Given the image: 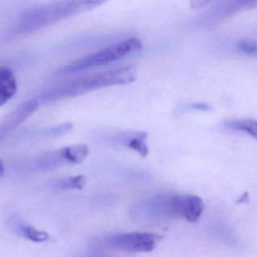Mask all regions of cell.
I'll return each mask as SVG.
<instances>
[{
    "instance_id": "obj_18",
    "label": "cell",
    "mask_w": 257,
    "mask_h": 257,
    "mask_svg": "<svg viewBox=\"0 0 257 257\" xmlns=\"http://www.w3.org/2000/svg\"><path fill=\"white\" fill-rule=\"evenodd\" d=\"M255 56H257V49H256V52H255Z\"/></svg>"
},
{
    "instance_id": "obj_16",
    "label": "cell",
    "mask_w": 257,
    "mask_h": 257,
    "mask_svg": "<svg viewBox=\"0 0 257 257\" xmlns=\"http://www.w3.org/2000/svg\"><path fill=\"white\" fill-rule=\"evenodd\" d=\"M248 198H249V194H248V192H244V193L239 198V199L237 200V203L246 202V201H248Z\"/></svg>"
},
{
    "instance_id": "obj_10",
    "label": "cell",
    "mask_w": 257,
    "mask_h": 257,
    "mask_svg": "<svg viewBox=\"0 0 257 257\" xmlns=\"http://www.w3.org/2000/svg\"><path fill=\"white\" fill-rule=\"evenodd\" d=\"M227 127L236 132L247 134L257 141V121L254 119L232 120L226 123Z\"/></svg>"
},
{
    "instance_id": "obj_7",
    "label": "cell",
    "mask_w": 257,
    "mask_h": 257,
    "mask_svg": "<svg viewBox=\"0 0 257 257\" xmlns=\"http://www.w3.org/2000/svg\"><path fill=\"white\" fill-rule=\"evenodd\" d=\"M39 106L38 99H31L7 115L0 124V140L4 141L12 132L29 118L38 109Z\"/></svg>"
},
{
    "instance_id": "obj_3",
    "label": "cell",
    "mask_w": 257,
    "mask_h": 257,
    "mask_svg": "<svg viewBox=\"0 0 257 257\" xmlns=\"http://www.w3.org/2000/svg\"><path fill=\"white\" fill-rule=\"evenodd\" d=\"M142 49L143 44L141 40L138 38L127 39L64 66L57 70L54 75L63 76L106 65L122 59L129 54L138 52Z\"/></svg>"
},
{
    "instance_id": "obj_4",
    "label": "cell",
    "mask_w": 257,
    "mask_h": 257,
    "mask_svg": "<svg viewBox=\"0 0 257 257\" xmlns=\"http://www.w3.org/2000/svg\"><path fill=\"white\" fill-rule=\"evenodd\" d=\"M160 234L153 232H130L115 234L109 243L115 249L128 252H148L157 246L162 239Z\"/></svg>"
},
{
    "instance_id": "obj_17",
    "label": "cell",
    "mask_w": 257,
    "mask_h": 257,
    "mask_svg": "<svg viewBox=\"0 0 257 257\" xmlns=\"http://www.w3.org/2000/svg\"><path fill=\"white\" fill-rule=\"evenodd\" d=\"M4 171H5V169H4V164L3 161H1V162H0V176L1 177L4 176Z\"/></svg>"
},
{
    "instance_id": "obj_6",
    "label": "cell",
    "mask_w": 257,
    "mask_h": 257,
    "mask_svg": "<svg viewBox=\"0 0 257 257\" xmlns=\"http://www.w3.org/2000/svg\"><path fill=\"white\" fill-rule=\"evenodd\" d=\"M168 209L172 213L183 216L188 222H195L202 214L204 203L195 195H176L170 198Z\"/></svg>"
},
{
    "instance_id": "obj_1",
    "label": "cell",
    "mask_w": 257,
    "mask_h": 257,
    "mask_svg": "<svg viewBox=\"0 0 257 257\" xmlns=\"http://www.w3.org/2000/svg\"><path fill=\"white\" fill-rule=\"evenodd\" d=\"M137 77L138 70L133 66L118 67L52 87L42 93L38 100L40 103H50L63 99L77 97L94 90L132 83L136 80Z\"/></svg>"
},
{
    "instance_id": "obj_13",
    "label": "cell",
    "mask_w": 257,
    "mask_h": 257,
    "mask_svg": "<svg viewBox=\"0 0 257 257\" xmlns=\"http://www.w3.org/2000/svg\"><path fill=\"white\" fill-rule=\"evenodd\" d=\"M86 183V177L84 175H77L69 177L63 182V185L70 189H82Z\"/></svg>"
},
{
    "instance_id": "obj_11",
    "label": "cell",
    "mask_w": 257,
    "mask_h": 257,
    "mask_svg": "<svg viewBox=\"0 0 257 257\" xmlns=\"http://www.w3.org/2000/svg\"><path fill=\"white\" fill-rule=\"evenodd\" d=\"M22 233L28 240L37 243H42L49 239V234L47 232L40 231L32 226L22 227Z\"/></svg>"
},
{
    "instance_id": "obj_9",
    "label": "cell",
    "mask_w": 257,
    "mask_h": 257,
    "mask_svg": "<svg viewBox=\"0 0 257 257\" xmlns=\"http://www.w3.org/2000/svg\"><path fill=\"white\" fill-rule=\"evenodd\" d=\"M18 91L17 82L14 73L8 67L0 69V106L8 103Z\"/></svg>"
},
{
    "instance_id": "obj_12",
    "label": "cell",
    "mask_w": 257,
    "mask_h": 257,
    "mask_svg": "<svg viewBox=\"0 0 257 257\" xmlns=\"http://www.w3.org/2000/svg\"><path fill=\"white\" fill-rule=\"evenodd\" d=\"M73 129V124L72 123H64L59 125L49 127L42 132L41 135L48 138H58L67 135Z\"/></svg>"
},
{
    "instance_id": "obj_14",
    "label": "cell",
    "mask_w": 257,
    "mask_h": 257,
    "mask_svg": "<svg viewBox=\"0 0 257 257\" xmlns=\"http://www.w3.org/2000/svg\"><path fill=\"white\" fill-rule=\"evenodd\" d=\"M238 49L243 53L255 56L257 49V43L251 41H242L238 44Z\"/></svg>"
},
{
    "instance_id": "obj_8",
    "label": "cell",
    "mask_w": 257,
    "mask_h": 257,
    "mask_svg": "<svg viewBox=\"0 0 257 257\" xmlns=\"http://www.w3.org/2000/svg\"><path fill=\"white\" fill-rule=\"evenodd\" d=\"M148 134L144 132L124 131L115 134L111 137V141L114 144L128 147L138 153L141 157H147L149 153L147 141Z\"/></svg>"
},
{
    "instance_id": "obj_15",
    "label": "cell",
    "mask_w": 257,
    "mask_h": 257,
    "mask_svg": "<svg viewBox=\"0 0 257 257\" xmlns=\"http://www.w3.org/2000/svg\"><path fill=\"white\" fill-rule=\"evenodd\" d=\"M211 107L210 105L205 103H194L187 106V109H191V110L207 111Z\"/></svg>"
},
{
    "instance_id": "obj_5",
    "label": "cell",
    "mask_w": 257,
    "mask_h": 257,
    "mask_svg": "<svg viewBox=\"0 0 257 257\" xmlns=\"http://www.w3.org/2000/svg\"><path fill=\"white\" fill-rule=\"evenodd\" d=\"M88 154L89 148L85 144L68 146L43 155L40 165L43 168H52L64 164L78 165L82 163Z\"/></svg>"
},
{
    "instance_id": "obj_2",
    "label": "cell",
    "mask_w": 257,
    "mask_h": 257,
    "mask_svg": "<svg viewBox=\"0 0 257 257\" xmlns=\"http://www.w3.org/2000/svg\"><path fill=\"white\" fill-rule=\"evenodd\" d=\"M104 4L99 0L61 1L28 9L21 15L14 32L26 35L72 16L94 10Z\"/></svg>"
}]
</instances>
